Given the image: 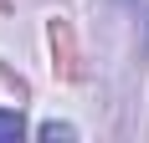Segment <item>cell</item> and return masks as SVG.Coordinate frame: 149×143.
Returning a JSON list of instances; mask_svg holds the SVG:
<instances>
[{"label": "cell", "instance_id": "obj_1", "mask_svg": "<svg viewBox=\"0 0 149 143\" xmlns=\"http://www.w3.org/2000/svg\"><path fill=\"white\" fill-rule=\"evenodd\" d=\"M26 133V123H21V113H10V107H0V143H15Z\"/></svg>", "mask_w": 149, "mask_h": 143}, {"label": "cell", "instance_id": "obj_2", "mask_svg": "<svg viewBox=\"0 0 149 143\" xmlns=\"http://www.w3.org/2000/svg\"><path fill=\"white\" fill-rule=\"evenodd\" d=\"M41 138L46 143H57V138L67 143V138H77V128H72V123H41Z\"/></svg>", "mask_w": 149, "mask_h": 143}]
</instances>
